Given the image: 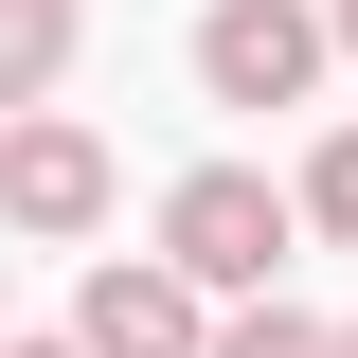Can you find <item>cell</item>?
Wrapping results in <instances>:
<instances>
[{"label":"cell","instance_id":"obj_1","mask_svg":"<svg viewBox=\"0 0 358 358\" xmlns=\"http://www.w3.org/2000/svg\"><path fill=\"white\" fill-rule=\"evenodd\" d=\"M287 233H305V215H287V179H251V162H197V179L162 197V268L197 287V305H268Z\"/></svg>","mask_w":358,"mask_h":358},{"label":"cell","instance_id":"obj_2","mask_svg":"<svg viewBox=\"0 0 358 358\" xmlns=\"http://www.w3.org/2000/svg\"><path fill=\"white\" fill-rule=\"evenodd\" d=\"M197 90H215V108H305L322 90V18L305 0H215V18H197Z\"/></svg>","mask_w":358,"mask_h":358},{"label":"cell","instance_id":"obj_3","mask_svg":"<svg viewBox=\"0 0 358 358\" xmlns=\"http://www.w3.org/2000/svg\"><path fill=\"white\" fill-rule=\"evenodd\" d=\"M90 215H108V143L72 108H18L0 126V233H90Z\"/></svg>","mask_w":358,"mask_h":358},{"label":"cell","instance_id":"obj_4","mask_svg":"<svg viewBox=\"0 0 358 358\" xmlns=\"http://www.w3.org/2000/svg\"><path fill=\"white\" fill-rule=\"evenodd\" d=\"M197 341H215V305H197L162 251H108L90 305H72V358H197Z\"/></svg>","mask_w":358,"mask_h":358},{"label":"cell","instance_id":"obj_5","mask_svg":"<svg viewBox=\"0 0 358 358\" xmlns=\"http://www.w3.org/2000/svg\"><path fill=\"white\" fill-rule=\"evenodd\" d=\"M72 72V0H0V108H36Z\"/></svg>","mask_w":358,"mask_h":358},{"label":"cell","instance_id":"obj_6","mask_svg":"<svg viewBox=\"0 0 358 358\" xmlns=\"http://www.w3.org/2000/svg\"><path fill=\"white\" fill-rule=\"evenodd\" d=\"M287 215H305V233H341V251H358V126H322V162L287 179Z\"/></svg>","mask_w":358,"mask_h":358},{"label":"cell","instance_id":"obj_7","mask_svg":"<svg viewBox=\"0 0 358 358\" xmlns=\"http://www.w3.org/2000/svg\"><path fill=\"white\" fill-rule=\"evenodd\" d=\"M197 358H341V322H305V305H233Z\"/></svg>","mask_w":358,"mask_h":358},{"label":"cell","instance_id":"obj_8","mask_svg":"<svg viewBox=\"0 0 358 358\" xmlns=\"http://www.w3.org/2000/svg\"><path fill=\"white\" fill-rule=\"evenodd\" d=\"M322 54H358V0H341V18H322Z\"/></svg>","mask_w":358,"mask_h":358},{"label":"cell","instance_id":"obj_9","mask_svg":"<svg viewBox=\"0 0 358 358\" xmlns=\"http://www.w3.org/2000/svg\"><path fill=\"white\" fill-rule=\"evenodd\" d=\"M0 358H72V341H0Z\"/></svg>","mask_w":358,"mask_h":358},{"label":"cell","instance_id":"obj_10","mask_svg":"<svg viewBox=\"0 0 358 358\" xmlns=\"http://www.w3.org/2000/svg\"><path fill=\"white\" fill-rule=\"evenodd\" d=\"M341 358H358V322H341Z\"/></svg>","mask_w":358,"mask_h":358}]
</instances>
